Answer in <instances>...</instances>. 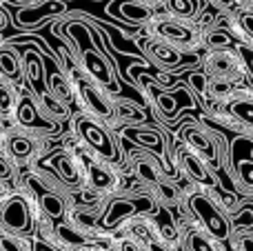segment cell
I'll return each instance as SVG.
<instances>
[{
    "mask_svg": "<svg viewBox=\"0 0 253 251\" xmlns=\"http://www.w3.org/2000/svg\"><path fill=\"white\" fill-rule=\"evenodd\" d=\"M0 251H27L13 234H0Z\"/></svg>",
    "mask_w": 253,
    "mask_h": 251,
    "instance_id": "obj_34",
    "label": "cell"
},
{
    "mask_svg": "<svg viewBox=\"0 0 253 251\" xmlns=\"http://www.w3.org/2000/svg\"><path fill=\"white\" fill-rule=\"evenodd\" d=\"M0 225L9 231V234H29L31 231V213L29 205L22 196H13L0 207Z\"/></svg>",
    "mask_w": 253,
    "mask_h": 251,
    "instance_id": "obj_9",
    "label": "cell"
},
{
    "mask_svg": "<svg viewBox=\"0 0 253 251\" xmlns=\"http://www.w3.org/2000/svg\"><path fill=\"white\" fill-rule=\"evenodd\" d=\"M202 44L205 49H229V47H240V42L236 40V36L229 31L227 25H220V22H213L211 27H207L202 31Z\"/></svg>",
    "mask_w": 253,
    "mask_h": 251,
    "instance_id": "obj_15",
    "label": "cell"
},
{
    "mask_svg": "<svg viewBox=\"0 0 253 251\" xmlns=\"http://www.w3.org/2000/svg\"><path fill=\"white\" fill-rule=\"evenodd\" d=\"M153 36L156 40L171 44L180 51H198L202 49V29L198 22L184 20L178 16H162L153 22Z\"/></svg>",
    "mask_w": 253,
    "mask_h": 251,
    "instance_id": "obj_4",
    "label": "cell"
},
{
    "mask_svg": "<svg viewBox=\"0 0 253 251\" xmlns=\"http://www.w3.org/2000/svg\"><path fill=\"white\" fill-rule=\"evenodd\" d=\"M175 158H178L175 163H178L180 171H182L196 187L209 189V191H218V178H215L213 169H211L198 154H193L191 149L180 145L178 151H175Z\"/></svg>",
    "mask_w": 253,
    "mask_h": 251,
    "instance_id": "obj_7",
    "label": "cell"
},
{
    "mask_svg": "<svg viewBox=\"0 0 253 251\" xmlns=\"http://www.w3.org/2000/svg\"><path fill=\"white\" fill-rule=\"evenodd\" d=\"M13 109V96L4 84H0V114H9Z\"/></svg>",
    "mask_w": 253,
    "mask_h": 251,
    "instance_id": "obj_35",
    "label": "cell"
},
{
    "mask_svg": "<svg viewBox=\"0 0 253 251\" xmlns=\"http://www.w3.org/2000/svg\"><path fill=\"white\" fill-rule=\"evenodd\" d=\"M231 218V229L233 236H242V234H253V205H236V207L229 211Z\"/></svg>",
    "mask_w": 253,
    "mask_h": 251,
    "instance_id": "obj_22",
    "label": "cell"
},
{
    "mask_svg": "<svg viewBox=\"0 0 253 251\" xmlns=\"http://www.w3.org/2000/svg\"><path fill=\"white\" fill-rule=\"evenodd\" d=\"M89 182H91L93 189L98 191H107L114 187L116 178L109 169H105L102 165H89Z\"/></svg>",
    "mask_w": 253,
    "mask_h": 251,
    "instance_id": "obj_28",
    "label": "cell"
},
{
    "mask_svg": "<svg viewBox=\"0 0 253 251\" xmlns=\"http://www.w3.org/2000/svg\"><path fill=\"white\" fill-rule=\"evenodd\" d=\"M80 96H83L84 105L89 107V111H93L96 116H102V118H111L114 116V105L91 83H80Z\"/></svg>",
    "mask_w": 253,
    "mask_h": 251,
    "instance_id": "obj_20",
    "label": "cell"
},
{
    "mask_svg": "<svg viewBox=\"0 0 253 251\" xmlns=\"http://www.w3.org/2000/svg\"><path fill=\"white\" fill-rule=\"evenodd\" d=\"M0 196H2V191H0Z\"/></svg>",
    "mask_w": 253,
    "mask_h": 251,
    "instance_id": "obj_40",
    "label": "cell"
},
{
    "mask_svg": "<svg viewBox=\"0 0 253 251\" xmlns=\"http://www.w3.org/2000/svg\"><path fill=\"white\" fill-rule=\"evenodd\" d=\"M38 203H40V209H42V213L49 218V220H62V218H65V211H67L65 200H62L60 196L56 194V191L40 189Z\"/></svg>",
    "mask_w": 253,
    "mask_h": 251,
    "instance_id": "obj_23",
    "label": "cell"
},
{
    "mask_svg": "<svg viewBox=\"0 0 253 251\" xmlns=\"http://www.w3.org/2000/svg\"><path fill=\"white\" fill-rule=\"evenodd\" d=\"M229 171L233 185L247 198H253V140L251 138H236L229 151Z\"/></svg>",
    "mask_w": 253,
    "mask_h": 251,
    "instance_id": "obj_6",
    "label": "cell"
},
{
    "mask_svg": "<svg viewBox=\"0 0 253 251\" xmlns=\"http://www.w3.org/2000/svg\"><path fill=\"white\" fill-rule=\"evenodd\" d=\"M158 211V200L153 194H140V196H120L114 198L107 205L105 213L100 216L102 229H114V227L123 225L125 220L138 216H149V213Z\"/></svg>",
    "mask_w": 253,
    "mask_h": 251,
    "instance_id": "obj_5",
    "label": "cell"
},
{
    "mask_svg": "<svg viewBox=\"0 0 253 251\" xmlns=\"http://www.w3.org/2000/svg\"><path fill=\"white\" fill-rule=\"evenodd\" d=\"M133 171H135V178H138L140 182L151 187V191L167 178L165 173H162L160 165H158L153 158H149V156H138V158L133 160Z\"/></svg>",
    "mask_w": 253,
    "mask_h": 251,
    "instance_id": "obj_19",
    "label": "cell"
},
{
    "mask_svg": "<svg viewBox=\"0 0 253 251\" xmlns=\"http://www.w3.org/2000/svg\"><path fill=\"white\" fill-rule=\"evenodd\" d=\"M65 34H67V38L76 44V49H78L80 53L83 51H98V49L93 47V31L89 29L84 22H80V20L67 22Z\"/></svg>",
    "mask_w": 253,
    "mask_h": 251,
    "instance_id": "obj_21",
    "label": "cell"
},
{
    "mask_svg": "<svg viewBox=\"0 0 253 251\" xmlns=\"http://www.w3.org/2000/svg\"><path fill=\"white\" fill-rule=\"evenodd\" d=\"M80 58H83L84 71H87V74L91 76V78L96 80L98 84H102V87H107V89H111V91H116L114 71H111L109 62H107L105 58L100 56V51H83V53H80Z\"/></svg>",
    "mask_w": 253,
    "mask_h": 251,
    "instance_id": "obj_13",
    "label": "cell"
},
{
    "mask_svg": "<svg viewBox=\"0 0 253 251\" xmlns=\"http://www.w3.org/2000/svg\"><path fill=\"white\" fill-rule=\"evenodd\" d=\"M13 173L11 165H9V160H4L2 156H0V180H9Z\"/></svg>",
    "mask_w": 253,
    "mask_h": 251,
    "instance_id": "obj_36",
    "label": "cell"
},
{
    "mask_svg": "<svg viewBox=\"0 0 253 251\" xmlns=\"http://www.w3.org/2000/svg\"><path fill=\"white\" fill-rule=\"evenodd\" d=\"M47 160H49V165H53L56 173L62 178L65 185H69V187H80L83 185L80 171L76 169V163H74V158H71L69 154H65V151H56V154H51Z\"/></svg>",
    "mask_w": 253,
    "mask_h": 251,
    "instance_id": "obj_17",
    "label": "cell"
},
{
    "mask_svg": "<svg viewBox=\"0 0 253 251\" xmlns=\"http://www.w3.org/2000/svg\"><path fill=\"white\" fill-rule=\"evenodd\" d=\"M76 129H78L80 138H83V140L87 142V145L91 147L98 156H102L105 160H111V163H114V160H118V149H116V142L111 140L109 131H105V129L96 123V120L87 118V116H80V118L76 120Z\"/></svg>",
    "mask_w": 253,
    "mask_h": 251,
    "instance_id": "obj_8",
    "label": "cell"
},
{
    "mask_svg": "<svg viewBox=\"0 0 253 251\" xmlns=\"http://www.w3.org/2000/svg\"><path fill=\"white\" fill-rule=\"evenodd\" d=\"M123 251H142V249H140L135 243H131V240H129V243H125V245H123Z\"/></svg>",
    "mask_w": 253,
    "mask_h": 251,
    "instance_id": "obj_37",
    "label": "cell"
},
{
    "mask_svg": "<svg viewBox=\"0 0 253 251\" xmlns=\"http://www.w3.org/2000/svg\"><path fill=\"white\" fill-rule=\"evenodd\" d=\"M229 249L231 251H253V234L233 236V238L229 240Z\"/></svg>",
    "mask_w": 253,
    "mask_h": 251,
    "instance_id": "obj_32",
    "label": "cell"
},
{
    "mask_svg": "<svg viewBox=\"0 0 253 251\" xmlns=\"http://www.w3.org/2000/svg\"><path fill=\"white\" fill-rule=\"evenodd\" d=\"M118 114L123 120H131V123H142L144 114L140 107H135L133 102H120L118 105Z\"/></svg>",
    "mask_w": 253,
    "mask_h": 251,
    "instance_id": "obj_31",
    "label": "cell"
},
{
    "mask_svg": "<svg viewBox=\"0 0 253 251\" xmlns=\"http://www.w3.org/2000/svg\"><path fill=\"white\" fill-rule=\"evenodd\" d=\"M218 191H209V189H200L193 187L187 196H184L182 205L187 207L189 216L196 222V229L205 231L211 240L215 243L227 245L233 238V229H231V218H229V205L224 200L215 198Z\"/></svg>",
    "mask_w": 253,
    "mask_h": 251,
    "instance_id": "obj_1",
    "label": "cell"
},
{
    "mask_svg": "<svg viewBox=\"0 0 253 251\" xmlns=\"http://www.w3.org/2000/svg\"><path fill=\"white\" fill-rule=\"evenodd\" d=\"M65 11H67V4L62 0H44V2L36 4V7H25L20 11H16L13 20L22 27H34V25H40L44 18L60 16Z\"/></svg>",
    "mask_w": 253,
    "mask_h": 251,
    "instance_id": "obj_12",
    "label": "cell"
},
{
    "mask_svg": "<svg viewBox=\"0 0 253 251\" xmlns=\"http://www.w3.org/2000/svg\"><path fill=\"white\" fill-rule=\"evenodd\" d=\"M7 151L11 158L25 160L34 154V140L29 136H22V133H11L7 138Z\"/></svg>",
    "mask_w": 253,
    "mask_h": 251,
    "instance_id": "obj_27",
    "label": "cell"
},
{
    "mask_svg": "<svg viewBox=\"0 0 253 251\" xmlns=\"http://www.w3.org/2000/svg\"><path fill=\"white\" fill-rule=\"evenodd\" d=\"M0 27H2V18H0Z\"/></svg>",
    "mask_w": 253,
    "mask_h": 251,
    "instance_id": "obj_39",
    "label": "cell"
},
{
    "mask_svg": "<svg viewBox=\"0 0 253 251\" xmlns=\"http://www.w3.org/2000/svg\"><path fill=\"white\" fill-rule=\"evenodd\" d=\"M25 74H27V80L36 87L42 84V78H44V67H42V58L36 49H27L25 51Z\"/></svg>",
    "mask_w": 253,
    "mask_h": 251,
    "instance_id": "obj_26",
    "label": "cell"
},
{
    "mask_svg": "<svg viewBox=\"0 0 253 251\" xmlns=\"http://www.w3.org/2000/svg\"><path fill=\"white\" fill-rule=\"evenodd\" d=\"M56 234H58V238L65 245H69V247H87V243H89L87 236L71 225H60L56 229Z\"/></svg>",
    "mask_w": 253,
    "mask_h": 251,
    "instance_id": "obj_29",
    "label": "cell"
},
{
    "mask_svg": "<svg viewBox=\"0 0 253 251\" xmlns=\"http://www.w3.org/2000/svg\"><path fill=\"white\" fill-rule=\"evenodd\" d=\"M180 142L187 149H191L193 154H198L211 169H218L222 163H227L229 154L224 151V138L220 133H215L211 127L198 125L193 120H187L180 127Z\"/></svg>",
    "mask_w": 253,
    "mask_h": 251,
    "instance_id": "obj_2",
    "label": "cell"
},
{
    "mask_svg": "<svg viewBox=\"0 0 253 251\" xmlns=\"http://www.w3.org/2000/svg\"><path fill=\"white\" fill-rule=\"evenodd\" d=\"M42 102H44V107H47L49 114H53L56 118H65L67 116V109L62 107V102L56 100L53 96H49V93H42Z\"/></svg>",
    "mask_w": 253,
    "mask_h": 251,
    "instance_id": "obj_33",
    "label": "cell"
},
{
    "mask_svg": "<svg viewBox=\"0 0 253 251\" xmlns=\"http://www.w3.org/2000/svg\"><path fill=\"white\" fill-rule=\"evenodd\" d=\"M147 51H149V56H151L153 60H156L158 65H162V67L178 69V67L184 65V51H180V49L162 42V40H153V42L149 44Z\"/></svg>",
    "mask_w": 253,
    "mask_h": 251,
    "instance_id": "obj_18",
    "label": "cell"
},
{
    "mask_svg": "<svg viewBox=\"0 0 253 251\" xmlns=\"http://www.w3.org/2000/svg\"><path fill=\"white\" fill-rule=\"evenodd\" d=\"M120 133H123V138H126L129 142H133V145L151 151V154L158 156L160 160H165L167 142H165V136H162L160 131L149 129V127H140V125H129V127H123Z\"/></svg>",
    "mask_w": 253,
    "mask_h": 251,
    "instance_id": "obj_10",
    "label": "cell"
},
{
    "mask_svg": "<svg viewBox=\"0 0 253 251\" xmlns=\"http://www.w3.org/2000/svg\"><path fill=\"white\" fill-rule=\"evenodd\" d=\"M202 71L209 76L211 80H227V83H236L245 87L247 83V67L245 58L240 53V47H229V49H209L202 58Z\"/></svg>",
    "mask_w": 253,
    "mask_h": 251,
    "instance_id": "obj_3",
    "label": "cell"
},
{
    "mask_svg": "<svg viewBox=\"0 0 253 251\" xmlns=\"http://www.w3.org/2000/svg\"><path fill=\"white\" fill-rule=\"evenodd\" d=\"M189 89H193L198 96L207 98V91H209V76H207L202 69L189 74Z\"/></svg>",
    "mask_w": 253,
    "mask_h": 251,
    "instance_id": "obj_30",
    "label": "cell"
},
{
    "mask_svg": "<svg viewBox=\"0 0 253 251\" xmlns=\"http://www.w3.org/2000/svg\"><path fill=\"white\" fill-rule=\"evenodd\" d=\"M0 76L11 83L22 80V65L11 49H0Z\"/></svg>",
    "mask_w": 253,
    "mask_h": 251,
    "instance_id": "obj_25",
    "label": "cell"
},
{
    "mask_svg": "<svg viewBox=\"0 0 253 251\" xmlns=\"http://www.w3.org/2000/svg\"><path fill=\"white\" fill-rule=\"evenodd\" d=\"M140 83L144 84L147 93L153 98V102H156L158 111H160L165 118H173V116H178V111L182 109V105H180V100L175 98V93L165 91L160 84H156L151 78H147V76H142V78H140Z\"/></svg>",
    "mask_w": 253,
    "mask_h": 251,
    "instance_id": "obj_14",
    "label": "cell"
},
{
    "mask_svg": "<svg viewBox=\"0 0 253 251\" xmlns=\"http://www.w3.org/2000/svg\"><path fill=\"white\" fill-rule=\"evenodd\" d=\"M142 2H147L149 7H156V4H162V2H167V0H142Z\"/></svg>",
    "mask_w": 253,
    "mask_h": 251,
    "instance_id": "obj_38",
    "label": "cell"
},
{
    "mask_svg": "<svg viewBox=\"0 0 253 251\" xmlns=\"http://www.w3.org/2000/svg\"><path fill=\"white\" fill-rule=\"evenodd\" d=\"M16 116H18V123H20L22 127H27V129H38V131H44V129L51 127V125L40 116L38 105H36L29 96H22L20 100H18Z\"/></svg>",
    "mask_w": 253,
    "mask_h": 251,
    "instance_id": "obj_16",
    "label": "cell"
},
{
    "mask_svg": "<svg viewBox=\"0 0 253 251\" xmlns=\"http://www.w3.org/2000/svg\"><path fill=\"white\" fill-rule=\"evenodd\" d=\"M47 89H49V96L60 100L62 105L71 102V87L65 76L60 74V69H56V67H53L51 71H47Z\"/></svg>",
    "mask_w": 253,
    "mask_h": 251,
    "instance_id": "obj_24",
    "label": "cell"
},
{
    "mask_svg": "<svg viewBox=\"0 0 253 251\" xmlns=\"http://www.w3.org/2000/svg\"><path fill=\"white\" fill-rule=\"evenodd\" d=\"M107 11L114 18L133 22V25H144V22H151L153 18H156L153 7H149L142 0H114V2L107 7Z\"/></svg>",
    "mask_w": 253,
    "mask_h": 251,
    "instance_id": "obj_11",
    "label": "cell"
}]
</instances>
